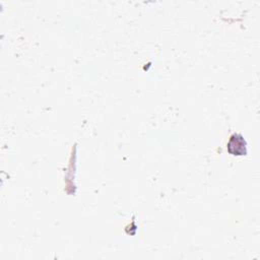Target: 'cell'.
<instances>
[{
  "label": "cell",
  "instance_id": "6da1fadb",
  "mask_svg": "<svg viewBox=\"0 0 260 260\" xmlns=\"http://www.w3.org/2000/svg\"><path fill=\"white\" fill-rule=\"evenodd\" d=\"M247 141L240 133H233L226 143V150L232 155L242 156L248 153Z\"/></svg>",
  "mask_w": 260,
  "mask_h": 260
}]
</instances>
